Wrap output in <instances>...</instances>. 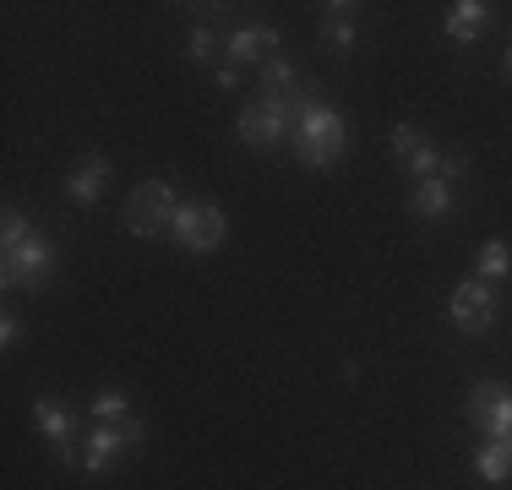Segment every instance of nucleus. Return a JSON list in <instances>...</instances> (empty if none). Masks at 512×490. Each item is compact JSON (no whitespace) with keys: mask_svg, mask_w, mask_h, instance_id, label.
<instances>
[{"mask_svg":"<svg viewBox=\"0 0 512 490\" xmlns=\"http://www.w3.org/2000/svg\"><path fill=\"white\" fill-rule=\"evenodd\" d=\"M295 153L306 169H327L349 153V126L333 104H300V120H295Z\"/></svg>","mask_w":512,"mask_h":490,"instance_id":"nucleus-1","label":"nucleus"},{"mask_svg":"<svg viewBox=\"0 0 512 490\" xmlns=\"http://www.w3.org/2000/svg\"><path fill=\"white\" fill-rule=\"evenodd\" d=\"M175 213H180V202H175V186H169V180H142V186L126 196V229L137 240L169 235V229H175Z\"/></svg>","mask_w":512,"mask_h":490,"instance_id":"nucleus-2","label":"nucleus"},{"mask_svg":"<svg viewBox=\"0 0 512 490\" xmlns=\"http://www.w3.org/2000/svg\"><path fill=\"white\" fill-rule=\"evenodd\" d=\"M0 273H6V289H44L50 273H55V245L28 235L22 245L0 251Z\"/></svg>","mask_w":512,"mask_h":490,"instance_id":"nucleus-3","label":"nucleus"},{"mask_svg":"<svg viewBox=\"0 0 512 490\" xmlns=\"http://www.w3.org/2000/svg\"><path fill=\"white\" fill-rule=\"evenodd\" d=\"M169 235H175V245H186V251H218L229 235V218H224V207H213V202H180Z\"/></svg>","mask_w":512,"mask_h":490,"instance_id":"nucleus-4","label":"nucleus"},{"mask_svg":"<svg viewBox=\"0 0 512 490\" xmlns=\"http://www.w3.org/2000/svg\"><path fill=\"white\" fill-rule=\"evenodd\" d=\"M469 425H474L485 441L512 436V387H502V382L469 387Z\"/></svg>","mask_w":512,"mask_h":490,"instance_id":"nucleus-5","label":"nucleus"},{"mask_svg":"<svg viewBox=\"0 0 512 490\" xmlns=\"http://www.w3.org/2000/svg\"><path fill=\"white\" fill-rule=\"evenodd\" d=\"M142 436H148V425L142 420H120V425H99L88 441H82V469L88 474H104L109 463L120 458V452L142 447Z\"/></svg>","mask_w":512,"mask_h":490,"instance_id":"nucleus-6","label":"nucleus"},{"mask_svg":"<svg viewBox=\"0 0 512 490\" xmlns=\"http://www.w3.org/2000/svg\"><path fill=\"white\" fill-rule=\"evenodd\" d=\"M447 316H453V327H458V333H469V338L491 333V322H496V294H491V284H458Z\"/></svg>","mask_w":512,"mask_h":490,"instance_id":"nucleus-7","label":"nucleus"},{"mask_svg":"<svg viewBox=\"0 0 512 490\" xmlns=\"http://www.w3.org/2000/svg\"><path fill=\"white\" fill-rule=\"evenodd\" d=\"M393 153H398V164H404L414 180L442 175V153H436V142L425 137V131H414V126H393Z\"/></svg>","mask_w":512,"mask_h":490,"instance_id":"nucleus-8","label":"nucleus"},{"mask_svg":"<svg viewBox=\"0 0 512 490\" xmlns=\"http://www.w3.org/2000/svg\"><path fill=\"white\" fill-rule=\"evenodd\" d=\"M33 425L50 436V447L60 452V463H82V452H77V420L66 414V403L39 398V403H33Z\"/></svg>","mask_w":512,"mask_h":490,"instance_id":"nucleus-9","label":"nucleus"},{"mask_svg":"<svg viewBox=\"0 0 512 490\" xmlns=\"http://www.w3.org/2000/svg\"><path fill=\"white\" fill-rule=\"evenodd\" d=\"M295 109H273V104H251L246 115L235 120L240 126V137H246L251 147H273V142H284L289 137V126H295Z\"/></svg>","mask_w":512,"mask_h":490,"instance_id":"nucleus-10","label":"nucleus"},{"mask_svg":"<svg viewBox=\"0 0 512 490\" xmlns=\"http://www.w3.org/2000/svg\"><path fill=\"white\" fill-rule=\"evenodd\" d=\"M273 55H278V28H267V22H251L229 39V66H267Z\"/></svg>","mask_w":512,"mask_h":490,"instance_id":"nucleus-11","label":"nucleus"},{"mask_svg":"<svg viewBox=\"0 0 512 490\" xmlns=\"http://www.w3.org/2000/svg\"><path fill=\"white\" fill-rule=\"evenodd\" d=\"M109 180H115V164H109V158H88V164L82 169H71V180H66V196L77 207H93L104 196V186Z\"/></svg>","mask_w":512,"mask_h":490,"instance_id":"nucleus-12","label":"nucleus"},{"mask_svg":"<svg viewBox=\"0 0 512 490\" xmlns=\"http://www.w3.org/2000/svg\"><path fill=\"white\" fill-rule=\"evenodd\" d=\"M295 98H300V71L289 66V60H267L262 66V104L295 109Z\"/></svg>","mask_w":512,"mask_h":490,"instance_id":"nucleus-13","label":"nucleus"},{"mask_svg":"<svg viewBox=\"0 0 512 490\" xmlns=\"http://www.w3.org/2000/svg\"><path fill=\"white\" fill-rule=\"evenodd\" d=\"M485 28H491V6L485 0H458L447 11V39H458V44H474Z\"/></svg>","mask_w":512,"mask_h":490,"instance_id":"nucleus-14","label":"nucleus"},{"mask_svg":"<svg viewBox=\"0 0 512 490\" xmlns=\"http://www.w3.org/2000/svg\"><path fill=\"white\" fill-rule=\"evenodd\" d=\"M409 213L414 218H447L453 213V186H447V180H420L409 196Z\"/></svg>","mask_w":512,"mask_h":490,"instance_id":"nucleus-15","label":"nucleus"},{"mask_svg":"<svg viewBox=\"0 0 512 490\" xmlns=\"http://www.w3.org/2000/svg\"><path fill=\"white\" fill-rule=\"evenodd\" d=\"M474 474H480L485 485H502L507 474H512V452H507V441H485V447L474 452Z\"/></svg>","mask_w":512,"mask_h":490,"instance_id":"nucleus-16","label":"nucleus"},{"mask_svg":"<svg viewBox=\"0 0 512 490\" xmlns=\"http://www.w3.org/2000/svg\"><path fill=\"white\" fill-rule=\"evenodd\" d=\"M502 278H512V245L485 240L480 245V284H502Z\"/></svg>","mask_w":512,"mask_h":490,"instance_id":"nucleus-17","label":"nucleus"},{"mask_svg":"<svg viewBox=\"0 0 512 490\" xmlns=\"http://www.w3.org/2000/svg\"><path fill=\"white\" fill-rule=\"evenodd\" d=\"M349 11H355V6H322V39L333 49L355 44V22H349Z\"/></svg>","mask_w":512,"mask_h":490,"instance_id":"nucleus-18","label":"nucleus"},{"mask_svg":"<svg viewBox=\"0 0 512 490\" xmlns=\"http://www.w3.org/2000/svg\"><path fill=\"white\" fill-rule=\"evenodd\" d=\"M131 403H126V392L120 387H104L99 398H93V414H99V425H115V420H131Z\"/></svg>","mask_w":512,"mask_h":490,"instance_id":"nucleus-19","label":"nucleus"},{"mask_svg":"<svg viewBox=\"0 0 512 490\" xmlns=\"http://www.w3.org/2000/svg\"><path fill=\"white\" fill-rule=\"evenodd\" d=\"M28 235H33V224L17 213V207H6V218H0V251H11V245H22Z\"/></svg>","mask_w":512,"mask_h":490,"instance_id":"nucleus-20","label":"nucleus"},{"mask_svg":"<svg viewBox=\"0 0 512 490\" xmlns=\"http://www.w3.org/2000/svg\"><path fill=\"white\" fill-rule=\"evenodd\" d=\"M213 49H218L213 28H197V33H191V60H213Z\"/></svg>","mask_w":512,"mask_h":490,"instance_id":"nucleus-21","label":"nucleus"},{"mask_svg":"<svg viewBox=\"0 0 512 490\" xmlns=\"http://www.w3.org/2000/svg\"><path fill=\"white\" fill-rule=\"evenodd\" d=\"M17 338H22V322L6 311V322H0V349H17Z\"/></svg>","mask_w":512,"mask_h":490,"instance_id":"nucleus-22","label":"nucleus"},{"mask_svg":"<svg viewBox=\"0 0 512 490\" xmlns=\"http://www.w3.org/2000/svg\"><path fill=\"white\" fill-rule=\"evenodd\" d=\"M235 82H240V66H229V60H224V66H218V88H235Z\"/></svg>","mask_w":512,"mask_h":490,"instance_id":"nucleus-23","label":"nucleus"},{"mask_svg":"<svg viewBox=\"0 0 512 490\" xmlns=\"http://www.w3.org/2000/svg\"><path fill=\"white\" fill-rule=\"evenodd\" d=\"M507 77H512V44H507Z\"/></svg>","mask_w":512,"mask_h":490,"instance_id":"nucleus-24","label":"nucleus"},{"mask_svg":"<svg viewBox=\"0 0 512 490\" xmlns=\"http://www.w3.org/2000/svg\"><path fill=\"white\" fill-rule=\"evenodd\" d=\"M502 441H507V452H512V436H502Z\"/></svg>","mask_w":512,"mask_h":490,"instance_id":"nucleus-25","label":"nucleus"}]
</instances>
